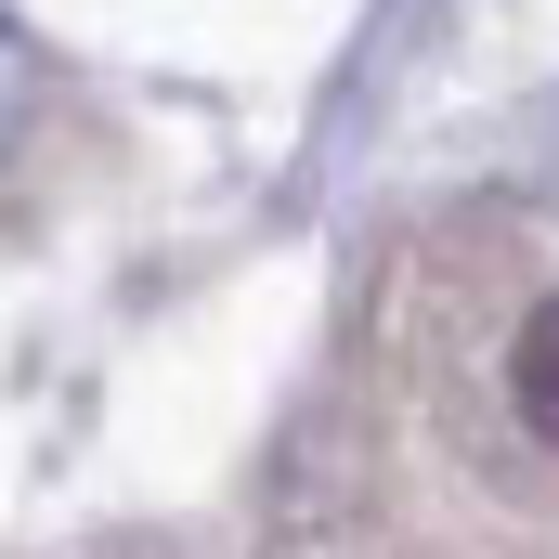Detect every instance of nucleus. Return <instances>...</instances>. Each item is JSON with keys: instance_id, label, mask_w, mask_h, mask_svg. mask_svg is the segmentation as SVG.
<instances>
[{"instance_id": "f257e3e1", "label": "nucleus", "mask_w": 559, "mask_h": 559, "mask_svg": "<svg viewBox=\"0 0 559 559\" xmlns=\"http://www.w3.org/2000/svg\"><path fill=\"white\" fill-rule=\"evenodd\" d=\"M508 404L534 417V442H559V286L521 312V338H508Z\"/></svg>"}]
</instances>
